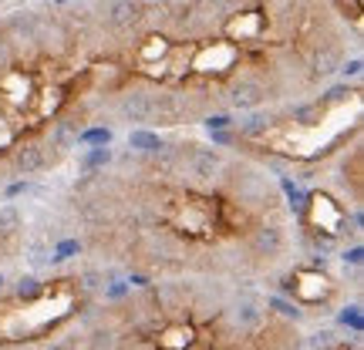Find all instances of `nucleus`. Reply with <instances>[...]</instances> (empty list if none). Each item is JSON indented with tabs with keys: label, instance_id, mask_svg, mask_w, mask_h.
Instances as JSON below:
<instances>
[{
	"label": "nucleus",
	"instance_id": "20e7f679",
	"mask_svg": "<svg viewBox=\"0 0 364 350\" xmlns=\"http://www.w3.org/2000/svg\"><path fill=\"white\" fill-rule=\"evenodd\" d=\"M361 67H364L361 54H354L351 61H344V65H341L338 71H341V75H344V78H354V81H358V78H361Z\"/></svg>",
	"mask_w": 364,
	"mask_h": 350
},
{
	"label": "nucleus",
	"instance_id": "f257e3e1",
	"mask_svg": "<svg viewBox=\"0 0 364 350\" xmlns=\"http://www.w3.org/2000/svg\"><path fill=\"white\" fill-rule=\"evenodd\" d=\"M65 229L51 263L81 256L125 276L223 280L260 286L294 263V216L263 162L193 138H162L156 152H112L61 195Z\"/></svg>",
	"mask_w": 364,
	"mask_h": 350
},
{
	"label": "nucleus",
	"instance_id": "f03ea898",
	"mask_svg": "<svg viewBox=\"0 0 364 350\" xmlns=\"http://www.w3.org/2000/svg\"><path fill=\"white\" fill-rule=\"evenodd\" d=\"M304 310L284 293L223 280H108L44 350H307Z\"/></svg>",
	"mask_w": 364,
	"mask_h": 350
},
{
	"label": "nucleus",
	"instance_id": "7ed1b4c3",
	"mask_svg": "<svg viewBox=\"0 0 364 350\" xmlns=\"http://www.w3.org/2000/svg\"><path fill=\"white\" fill-rule=\"evenodd\" d=\"M159 145H162V135L152 128H132L129 131V152H156Z\"/></svg>",
	"mask_w": 364,
	"mask_h": 350
}]
</instances>
